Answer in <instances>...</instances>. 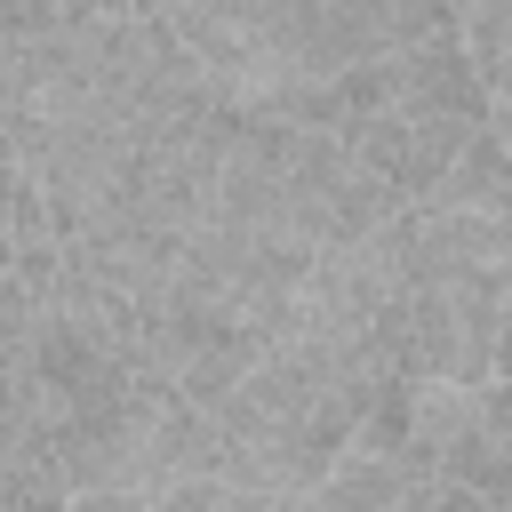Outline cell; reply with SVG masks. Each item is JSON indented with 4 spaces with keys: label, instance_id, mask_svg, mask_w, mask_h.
Masks as SVG:
<instances>
[{
    "label": "cell",
    "instance_id": "cell-4",
    "mask_svg": "<svg viewBox=\"0 0 512 512\" xmlns=\"http://www.w3.org/2000/svg\"><path fill=\"white\" fill-rule=\"evenodd\" d=\"M496 376H512V264H504V312H496Z\"/></svg>",
    "mask_w": 512,
    "mask_h": 512
},
{
    "label": "cell",
    "instance_id": "cell-1",
    "mask_svg": "<svg viewBox=\"0 0 512 512\" xmlns=\"http://www.w3.org/2000/svg\"><path fill=\"white\" fill-rule=\"evenodd\" d=\"M304 120L328 128L368 176H384L392 200H424L456 168V152L488 128V88L472 72L464 32L448 24V32H424L408 48L328 72L304 96Z\"/></svg>",
    "mask_w": 512,
    "mask_h": 512
},
{
    "label": "cell",
    "instance_id": "cell-3",
    "mask_svg": "<svg viewBox=\"0 0 512 512\" xmlns=\"http://www.w3.org/2000/svg\"><path fill=\"white\" fill-rule=\"evenodd\" d=\"M464 48H472V72L488 88V120L512 152V0H464Z\"/></svg>",
    "mask_w": 512,
    "mask_h": 512
},
{
    "label": "cell",
    "instance_id": "cell-5",
    "mask_svg": "<svg viewBox=\"0 0 512 512\" xmlns=\"http://www.w3.org/2000/svg\"><path fill=\"white\" fill-rule=\"evenodd\" d=\"M104 0H56V16H96Z\"/></svg>",
    "mask_w": 512,
    "mask_h": 512
},
{
    "label": "cell",
    "instance_id": "cell-2",
    "mask_svg": "<svg viewBox=\"0 0 512 512\" xmlns=\"http://www.w3.org/2000/svg\"><path fill=\"white\" fill-rule=\"evenodd\" d=\"M288 24H296V48L312 64V80L360 64V56H384V48H408L424 32H448L464 24V0H280Z\"/></svg>",
    "mask_w": 512,
    "mask_h": 512
}]
</instances>
